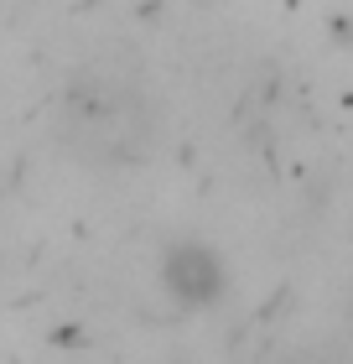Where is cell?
I'll return each mask as SVG.
<instances>
[{
	"label": "cell",
	"mask_w": 353,
	"mask_h": 364,
	"mask_svg": "<svg viewBox=\"0 0 353 364\" xmlns=\"http://www.w3.org/2000/svg\"><path fill=\"white\" fill-rule=\"evenodd\" d=\"M68 125L83 136V151H89V156L125 161V156L141 151L136 130H146V109H141L136 89H99V84H89V94L73 99Z\"/></svg>",
	"instance_id": "obj_1"
},
{
	"label": "cell",
	"mask_w": 353,
	"mask_h": 364,
	"mask_svg": "<svg viewBox=\"0 0 353 364\" xmlns=\"http://www.w3.org/2000/svg\"><path fill=\"white\" fill-rule=\"evenodd\" d=\"M161 281H166V291H172L177 302L208 307V302H218V296H224V260H218L208 245L182 240V245H172V250H166Z\"/></svg>",
	"instance_id": "obj_2"
}]
</instances>
